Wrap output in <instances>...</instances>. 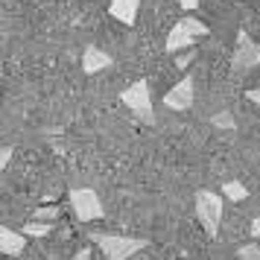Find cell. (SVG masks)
<instances>
[{"label":"cell","mask_w":260,"mask_h":260,"mask_svg":"<svg viewBox=\"0 0 260 260\" xmlns=\"http://www.w3.org/2000/svg\"><path fill=\"white\" fill-rule=\"evenodd\" d=\"M12 146H3V152H0V170H6L9 167V161H12Z\"/></svg>","instance_id":"obj_17"},{"label":"cell","mask_w":260,"mask_h":260,"mask_svg":"<svg viewBox=\"0 0 260 260\" xmlns=\"http://www.w3.org/2000/svg\"><path fill=\"white\" fill-rule=\"evenodd\" d=\"M196 56H199L196 50H187V53H181V56H176V68H181V71H184L187 64H193V59H196Z\"/></svg>","instance_id":"obj_16"},{"label":"cell","mask_w":260,"mask_h":260,"mask_svg":"<svg viewBox=\"0 0 260 260\" xmlns=\"http://www.w3.org/2000/svg\"><path fill=\"white\" fill-rule=\"evenodd\" d=\"M138 6H141V0H111L108 12H111V18H117L120 24L132 26L135 18H138Z\"/></svg>","instance_id":"obj_10"},{"label":"cell","mask_w":260,"mask_h":260,"mask_svg":"<svg viewBox=\"0 0 260 260\" xmlns=\"http://www.w3.org/2000/svg\"><path fill=\"white\" fill-rule=\"evenodd\" d=\"M59 208L53 205V208H38L36 213H32V219H41V222H53V219H59Z\"/></svg>","instance_id":"obj_15"},{"label":"cell","mask_w":260,"mask_h":260,"mask_svg":"<svg viewBox=\"0 0 260 260\" xmlns=\"http://www.w3.org/2000/svg\"><path fill=\"white\" fill-rule=\"evenodd\" d=\"M237 260H260V246L257 243H246L237 251Z\"/></svg>","instance_id":"obj_14"},{"label":"cell","mask_w":260,"mask_h":260,"mask_svg":"<svg viewBox=\"0 0 260 260\" xmlns=\"http://www.w3.org/2000/svg\"><path fill=\"white\" fill-rule=\"evenodd\" d=\"M231 68L237 73H246L260 68V44L248 32H237L234 41V56H231Z\"/></svg>","instance_id":"obj_6"},{"label":"cell","mask_w":260,"mask_h":260,"mask_svg":"<svg viewBox=\"0 0 260 260\" xmlns=\"http://www.w3.org/2000/svg\"><path fill=\"white\" fill-rule=\"evenodd\" d=\"M26 248V234L24 231H15L9 225H0V251L6 257H15V254H24Z\"/></svg>","instance_id":"obj_8"},{"label":"cell","mask_w":260,"mask_h":260,"mask_svg":"<svg viewBox=\"0 0 260 260\" xmlns=\"http://www.w3.org/2000/svg\"><path fill=\"white\" fill-rule=\"evenodd\" d=\"M111 56H108L106 50H100V47H85V53H82V71L85 73H103V71H108L111 68Z\"/></svg>","instance_id":"obj_9"},{"label":"cell","mask_w":260,"mask_h":260,"mask_svg":"<svg viewBox=\"0 0 260 260\" xmlns=\"http://www.w3.org/2000/svg\"><path fill=\"white\" fill-rule=\"evenodd\" d=\"M120 100H123V106L129 108L132 114L138 120H143L146 126H152L155 123V108H152V91H149V82L146 79H138V82H132L123 94H120Z\"/></svg>","instance_id":"obj_2"},{"label":"cell","mask_w":260,"mask_h":260,"mask_svg":"<svg viewBox=\"0 0 260 260\" xmlns=\"http://www.w3.org/2000/svg\"><path fill=\"white\" fill-rule=\"evenodd\" d=\"M211 126H216V129H234L237 123H234V117H231L228 111H219V114L211 117Z\"/></svg>","instance_id":"obj_13"},{"label":"cell","mask_w":260,"mask_h":260,"mask_svg":"<svg viewBox=\"0 0 260 260\" xmlns=\"http://www.w3.org/2000/svg\"><path fill=\"white\" fill-rule=\"evenodd\" d=\"M178 3H181V6H184V9H187V12H193V9H196V6H199V0H178Z\"/></svg>","instance_id":"obj_19"},{"label":"cell","mask_w":260,"mask_h":260,"mask_svg":"<svg viewBox=\"0 0 260 260\" xmlns=\"http://www.w3.org/2000/svg\"><path fill=\"white\" fill-rule=\"evenodd\" d=\"M68 199H71V211L79 222H94V219H103L106 216L103 202H100V196L91 187H73L68 193Z\"/></svg>","instance_id":"obj_5"},{"label":"cell","mask_w":260,"mask_h":260,"mask_svg":"<svg viewBox=\"0 0 260 260\" xmlns=\"http://www.w3.org/2000/svg\"><path fill=\"white\" fill-rule=\"evenodd\" d=\"M222 196L231 202H246L248 199V187L240 184V181H225L222 184Z\"/></svg>","instance_id":"obj_11"},{"label":"cell","mask_w":260,"mask_h":260,"mask_svg":"<svg viewBox=\"0 0 260 260\" xmlns=\"http://www.w3.org/2000/svg\"><path fill=\"white\" fill-rule=\"evenodd\" d=\"M211 32L208 29V24H202V21H196V18H181L178 24H173V29H170V36H167L164 41V50L167 53H181V50L193 47L199 38H205Z\"/></svg>","instance_id":"obj_1"},{"label":"cell","mask_w":260,"mask_h":260,"mask_svg":"<svg viewBox=\"0 0 260 260\" xmlns=\"http://www.w3.org/2000/svg\"><path fill=\"white\" fill-rule=\"evenodd\" d=\"M91 240H94L96 248H100L108 260H129V257H135L138 251H143V248H146V240H138V237L94 234Z\"/></svg>","instance_id":"obj_3"},{"label":"cell","mask_w":260,"mask_h":260,"mask_svg":"<svg viewBox=\"0 0 260 260\" xmlns=\"http://www.w3.org/2000/svg\"><path fill=\"white\" fill-rule=\"evenodd\" d=\"M248 100H251V103L260 108V88H251V91H248Z\"/></svg>","instance_id":"obj_18"},{"label":"cell","mask_w":260,"mask_h":260,"mask_svg":"<svg viewBox=\"0 0 260 260\" xmlns=\"http://www.w3.org/2000/svg\"><path fill=\"white\" fill-rule=\"evenodd\" d=\"M251 237H254V240H260V216L251 222Z\"/></svg>","instance_id":"obj_20"},{"label":"cell","mask_w":260,"mask_h":260,"mask_svg":"<svg viewBox=\"0 0 260 260\" xmlns=\"http://www.w3.org/2000/svg\"><path fill=\"white\" fill-rule=\"evenodd\" d=\"M73 260H91V248H82V251H76V257Z\"/></svg>","instance_id":"obj_21"},{"label":"cell","mask_w":260,"mask_h":260,"mask_svg":"<svg viewBox=\"0 0 260 260\" xmlns=\"http://www.w3.org/2000/svg\"><path fill=\"white\" fill-rule=\"evenodd\" d=\"M53 228H56L53 222H41V219H32V222H24V228H21V231H24L26 237H47Z\"/></svg>","instance_id":"obj_12"},{"label":"cell","mask_w":260,"mask_h":260,"mask_svg":"<svg viewBox=\"0 0 260 260\" xmlns=\"http://www.w3.org/2000/svg\"><path fill=\"white\" fill-rule=\"evenodd\" d=\"M164 106L170 108V111H187L190 106H193V79H181V82H176L170 91L164 94Z\"/></svg>","instance_id":"obj_7"},{"label":"cell","mask_w":260,"mask_h":260,"mask_svg":"<svg viewBox=\"0 0 260 260\" xmlns=\"http://www.w3.org/2000/svg\"><path fill=\"white\" fill-rule=\"evenodd\" d=\"M196 219L202 222L205 234L216 237L219 222H222V196L213 190H199L196 193Z\"/></svg>","instance_id":"obj_4"}]
</instances>
